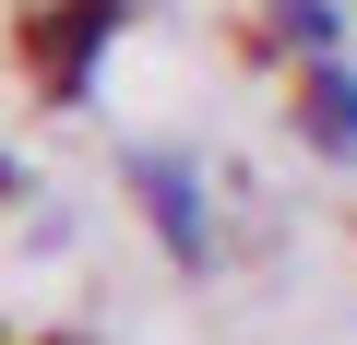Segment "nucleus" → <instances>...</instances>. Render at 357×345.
Returning a JSON list of instances; mask_svg holds the SVG:
<instances>
[{
  "mask_svg": "<svg viewBox=\"0 0 357 345\" xmlns=\"http://www.w3.org/2000/svg\"><path fill=\"white\" fill-rule=\"evenodd\" d=\"M119 179H131V203L155 215V238H167L178 274H203V262H215V191H203V155H191V143H131V155H119Z\"/></svg>",
  "mask_w": 357,
  "mask_h": 345,
  "instance_id": "f257e3e1",
  "label": "nucleus"
},
{
  "mask_svg": "<svg viewBox=\"0 0 357 345\" xmlns=\"http://www.w3.org/2000/svg\"><path fill=\"white\" fill-rule=\"evenodd\" d=\"M119 24H131V0H60V13H36V84L48 95H84Z\"/></svg>",
  "mask_w": 357,
  "mask_h": 345,
  "instance_id": "f03ea898",
  "label": "nucleus"
},
{
  "mask_svg": "<svg viewBox=\"0 0 357 345\" xmlns=\"http://www.w3.org/2000/svg\"><path fill=\"white\" fill-rule=\"evenodd\" d=\"M298 143L321 167H357V60H310L298 72Z\"/></svg>",
  "mask_w": 357,
  "mask_h": 345,
  "instance_id": "7ed1b4c3",
  "label": "nucleus"
},
{
  "mask_svg": "<svg viewBox=\"0 0 357 345\" xmlns=\"http://www.w3.org/2000/svg\"><path fill=\"white\" fill-rule=\"evenodd\" d=\"M262 36L310 72V60H345V0H262Z\"/></svg>",
  "mask_w": 357,
  "mask_h": 345,
  "instance_id": "20e7f679",
  "label": "nucleus"
}]
</instances>
